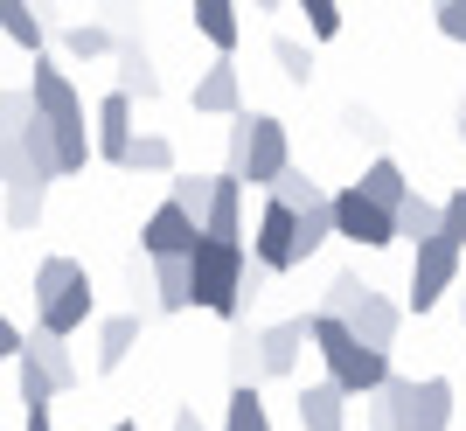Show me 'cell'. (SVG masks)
Returning a JSON list of instances; mask_svg holds the SVG:
<instances>
[{
    "instance_id": "obj_41",
    "label": "cell",
    "mask_w": 466,
    "mask_h": 431,
    "mask_svg": "<svg viewBox=\"0 0 466 431\" xmlns=\"http://www.w3.org/2000/svg\"><path fill=\"white\" fill-rule=\"evenodd\" d=\"M15 362H21V355H15ZM28 404H56V390H49V383H42L28 362H21V411H28Z\"/></svg>"
},
{
    "instance_id": "obj_11",
    "label": "cell",
    "mask_w": 466,
    "mask_h": 431,
    "mask_svg": "<svg viewBox=\"0 0 466 431\" xmlns=\"http://www.w3.org/2000/svg\"><path fill=\"white\" fill-rule=\"evenodd\" d=\"M258 265V272H292V209H279V202H265L258 209V230H251V251H244Z\"/></svg>"
},
{
    "instance_id": "obj_1",
    "label": "cell",
    "mask_w": 466,
    "mask_h": 431,
    "mask_svg": "<svg viewBox=\"0 0 466 431\" xmlns=\"http://www.w3.org/2000/svg\"><path fill=\"white\" fill-rule=\"evenodd\" d=\"M452 425V383L446 376H390L370 396V431H446Z\"/></svg>"
},
{
    "instance_id": "obj_38",
    "label": "cell",
    "mask_w": 466,
    "mask_h": 431,
    "mask_svg": "<svg viewBox=\"0 0 466 431\" xmlns=\"http://www.w3.org/2000/svg\"><path fill=\"white\" fill-rule=\"evenodd\" d=\"M272 56H279V70H286L292 84H307V77H313V49H299L292 35H279V42H272Z\"/></svg>"
},
{
    "instance_id": "obj_27",
    "label": "cell",
    "mask_w": 466,
    "mask_h": 431,
    "mask_svg": "<svg viewBox=\"0 0 466 431\" xmlns=\"http://www.w3.org/2000/svg\"><path fill=\"white\" fill-rule=\"evenodd\" d=\"M154 306L160 314H181V306H188V265H181V257H154Z\"/></svg>"
},
{
    "instance_id": "obj_8",
    "label": "cell",
    "mask_w": 466,
    "mask_h": 431,
    "mask_svg": "<svg viewBox=\"0 0 466 431\" xmlns=\"http://www.w3.org/2000/svg\"><path fill=\"white\" fill-rule=\"evenodd\" d=\"M328 216H334V236H349V244H370V251H383V244H397V230H390V216L376 209V202H362L355 188H341V195H328Z\"/></svg>"
},
{
    "instance_id": "obj_14",
    "label": "cell",
    "mask_w": 466,
    "mask_h": 431,
    "mask_svg": "<svg viewBox=\"0 0 466 431\" xmlns=\"http://www.w3.org/2000/svg\"><path fill=\"white\" fill-rule=\"evenodd\" d=\"M112 56H118V98H160V70L133 28H112Z\"/></svg>"
},
{
    "instance_id": "obj_29",
    "label": "cell",
    "mask_w": 466,
    "mask_h": 431,
    "mask_svg": "<svg viewBox=\"0 0 466 431\" xmlns=\"http://www.w3.org/2000/svg\"><path fill=\"white\" fill-rule=\"evenodd\" d=\"M334 236V216H328V202L320 209H307V216H292V265H307L320 244Z\"/></svg>"
},
{
    "instance_id": "obj_23",
    "label": "cell",
    "mask_w": 466,
    "mask_h": 431,
    "mask_svg": "<svg viewBox=\"0 0 466 431\" xmlns=\"http://www.w3.org/2000/svg\"><path fill=\"white\" fill-rule=\"evenodd\" d=\"M390 230L397 236H410V244H425V236H439V202H425L418 188H410L397 209H390Z\"/></svg>"
},
{
    "instance_id": "obj_33",
    "label": "cell",
    "mask_w": 466,
    "mask_h": 431,
    "mask_svg": "<svg viewBox=\"0 0 466 431\" xmlns=\"http://www.w3.org/2000/svg\"><path fill=\"white\" fill-rule=\"evenodd\" d=\"M209 181L216 175H175V181H167V202H175L188 223H202V209H209Z\"/></svg>"
},
{
    "instance_id": "obj_22",
    "label": "cell",
    "mask_w": 466,
    "mask_h": 431,
    "mask_svg": "<svg viewBox=\"0 0 466 431\" xmlns=\"http://www.w3.org/2000/svg\"><path fill=\"white\" fill-rule=\"evenodd\" d=\"M21 175L42 181V188L56 181V146H49V125H42V118H28V125H21Z\"/></svg>"
},
{
    "instance_id": "obj_3",
    "label": "cell",
    "mask_w": 466,
    "mask_h": 431,
    "mask_svg": "<svg viewBox=\"0 0 466 431\" xmlns=\"http://www.w3.org/2000/svg\"><path fill=\"white\" fill-rule=\"evenodd\" d=\"M188 265V306L216 320H237L244 314V244H209V236H195V251L181 257Z\"/></svg>"
},
{
    "instance_id": "obj_31",
    "label": "cell",
    "mask_w": 466,
    "mask_h": 431,
    "mask_svg": "<svg viewBox=\"0 0 466 431\" xmlns=\"http://www.w3.org/2000/svg\"><path fill=\"white\" fill-rule=\"evenodd\" d=\"M223 431H272V417H265V396H258V383L230 390V411H223Z\"/></svg>"
},
{
    "instance_id": "obj_26",
    "label": "cell",
    "mask_w": 466,
    "mask_h": 431,
    "mask_svg": "<svg viewBox=\"0 0 466 431\" xmlns=\"http://www.w3.org/2000/svg\"><path fill=\"white\" fill-rule=\"evenodd\" d=\"M195 28H202V35H209L223 56H230L237 35H244V28H237V7H230V0H195Z\"/></svg>"
},
{
    "instance_id": "obj_39",
    "label": "cell",
    "mask_w": 466,
    "mask_h": 431,
    "mask_svg": "<svg viewBox=\"0 0 466 431\" xmlns=\"http://www.w3.org/2000/svg\"><path fill=\"white\" fill-rule=\"evenodd\" d=\"M244 383H258V355H251V334H244V341H230V390H244Z\"/></svg>"
},
{
    "instance_id": "obj_17",
    "label": "cell",
    "mask_w": 466,
    "mask_h": 431,
    "mask_svg": "<svg viewBox=\"0 0 466 431\" xmlns=\"http://www.w3.org/2000/svg\"><path fill=\"white\" fill-rule=\"evenodd\" d=\"M195 112H216V118H237L244 112V91H237V63L216 56L202 77H195Z\"/></svg>"
},
{
    "instance_id": "obj_35",
    "label": "cell",
    "mask_w": 466,
    "mask_h": 431,
    "mask_svg": "<svg viewBox=\"0 0 466 431\" xmlns=\"http://www.w3.org/2000/svg\"><path fill=\"white\" fill-rule=\"evenodd\" d=\"M77 272H84L77 257H42V265H35V306H42L49 293H63V286H70Z\"/></svg>"
},
{
    "instance_id": "obj_16",
    "label": "cell",
    "mask_w": 466,
    "mask_h": 431,
    "mask_svg": "<svg viewBox=\"0 0 466 431\" xmlns=\"http://www.w3.org/2000/svg\"><path fill=\"white\" fill-rule=\"evenodd\" d=\"M21 362H28V369L42 376V383H49V390H77L84 376H77V362H70V348H63V341H49V334H21Z\"/></svg>"
},
{
    "instance_id": "obj_15",
    "label": "cell",
    "mask_w": 466,
    "mask_h": 431,
    "mask_svg": "<svg viewBox=\"0 0 466 431\" xmlns=\"http://www.w3.org/2000/svg\"><path fill=\"white\" fill-rule=\"evenodd\" d=\"M139 251L147 257H188L195 251V223L175 209V202H160V209L147 216V230H139Z\"/></svg>"
},
{
    "instance_id": "obj_32",
    "label": "cell",
    "mask_w": 466,
    "mask_h": 431,
    "mask_svg": "<svg viewBox=\"0 0 466 431\" xmlns=\"http://www.w3.org/2000/svg\"><path fill=\"white\" fill-rule=\"evenodd\" d=\"M63 49H70L77 63L112 56V28H105V21H70V28H63Z\"/></svg>"
},
{
    "instance_id": "obj_7",
    "label": "cell",
    "mask_w": 466,
    "mask_h": 431,
    "mask_svg": "<svg viewBox=\"0 0 466 431\" xmlns=\"http://www.w3.org/2000/svg\"><path fill=\"white\" fill-rule=\"evenodd\" d=\"M97 314V293H91V272H77L63 293H49L35 306V334H49V341H70V334L84 327V320Z\"/></svg>"
},
{
    "instance_id": "obj_36",
    "label": "cell",
    "mask_w": 466,
    "mask_h": 431,
    "mask_svg": "<svg viewBox=\"0 0 466 431\" xmlns=\"http://www.w3.org/2000/svg\"><path fill=\"white\" fill-rule=\"evenodd\" d=\"M299 15H307L313 42H334V35H341V7H334V0H299Z\"/></svg>"
},
{
    "instance_id": "obj_44",
    "label": "cell",
    "mask_w": 466,
    "mask_h": 431,
    "mask_svg": "<svg viewBox=\"0 0 466 431\" xmlns=\"http://www.w3.org/2000/svg\"><path fill=\"white\" fill-rule=\"evenodd\" d=\"M105 431H139V425H105Z\"/></svg>"
},
{
    "instance_id": "obj_45",
    "label": "cell",
    "mask_w": 466,
    "mask_h": 431,
    "mask_svg": "<svg viewBox=\"0 0 466 431\" xmlns=\"http://www.w3.org/2000/svg\"><path fill=\"white\" fill-rule=\"evenodd\" d=\"M460 139H466V118H460Z\"/></svg>"
},
{
    "instance_id": "obj_43",
    "label": "cell",
    "mask_w": 466,
    "mask_h": 431,
    "mask_svg": "<svg viewBox=\"0 0 466 431\" xmlns=\"http://www.w3.org/2000/svg\"><path fill=\"white\" fill-rule=\"evenodd\" d=\"M175 431H209V425H202L195 411H175Z\"/></svg>"
},
{
    "instance_id": "obj_6",
    "label": "cell",
    "mask_w": 466,
    "mask_h": 431,
    "mask_svg": "<svg viewBox=\"0 0 466 431\" xmlns=\"http://www.w3.org/2000/svg\"><path fill=\"white\" fill-rule=\"evenodd\" d=\"M28 112H35L42 125H70V118H84L77 84H70V70H63L56 56H35V70H28Z\"/></svg>"
},
{
    "instance_id": "obj_24",
    "label": "cell",
    "mask_w": 466,
    "mask_h": 431,
    "mask_svg": "<svg viewBox=\"0 0 466 431\" xmlns=\"http://www.w3.org/2000/svg\"><path fill=\"white\" fill-rule=\"evenodd\" d=\"M126 167H133V175H175V139L167 133H133Z\"/></svg>"
},
{
    "instance_id": "obj_13",
    "label": "cell",
    "mask_w": 466,
    "mask_h": 431,
    "mask_svg": "<svg viewBox=\"0 0 466 431\" xmlns=\"http://www.w3.org/2000/svg\"><path fill=\"white\" fill-rule=\"evenodd\" d=\"M341 327H349L370 355H390V341H397V327H404V306H397V299H383V293L370 286V293H362V306H355Z\"/></svg>"
},
{
    "instance_id": "obj_10",
    "label": "cell",
    "mask_w": 466,
    "mask_h": 431,
    "mask_svg": "<svg viewBox=\"0 0 466 431\" xmlns=\"http://www.w3.org/2000/svg\"><path fill=\"white\" fill-rule=\"evenodd\" d=\"M195 236H209V244H244V181L237 175L209 181V209H202Z\"/></svg>"
},
{
    "instance_id": "obj_20",
    "label": "cell",
    "mask_w": 466,
    "mask_h": 431,
    "mask_svg": "<svg viewBox=\"0 0 466 431\" xmlns=\"http://www.w3.org/2000/svg\"><path fill=\"white\" fill-rule=\"evenodd\" d=\"M355 195H362V202H376V209H397V202H404L410 195V181H404V167H397V160H390V154H376L370 160V167H362V181H355Z\"/></svg>"
},
{
    "instance_id": "obj_30",
    "label": "cell",
    "mask_w": 466,
    "mask_h": 431,
    "mask_svg": "<svg viewBox=\"0 0 466 431\" xmlns=\"http://www.w3.org/2000/svg\"><path fill=\"white\" fill-rule=\"evenodd\" d=\"M42 202H49L42 181H7V230H35V223H42Z\"/></svg>"
},
{
    "instance_id": "obj_40",
    "label": "cell",
    "mask_w": 466,
    "mask_h": 431,
    "mask_svg": "<svg viewBox=\"0 0 466 431\" xmlns=\"http://www.w3.org/2000/svg\"><path fill=\"white\" fill-rule=\"evenodd\" d=\"M431 21H439V35H446V42H466V0H439Z\"/></svg>"
},
{
    "instance_id": "obj_19",
    "label": "cell",
    "mask_w": 466,
    "mask_h": 431,
    "mask_svg": "<svg viewBox=\"0 0 466 431\" xmlns=\"http://www.w3.org/2000/svg\"><path fill=\"white\" fill-rule=\"evenodd\" d=\"M299 431H349V396L334 383H307L299 390Z\"/></svg>"
},
{
    "instance_id": "obj_34",
    "label": "cell",
    "mask_w": 466,
    "mask_h": 431,
    "mask_svg": "<svg viewBox=\"0 0 466 431\" xmlns=\"http://www.w3.org/2000/svg\"><path fill=\"white\" fill-rule=\"evenodd\" d=\"M362 293H370V286L341 272V278H334V286H328V299H320V314H328V320H349L355 306H362Z\"/></svg>"
},
{
    "instance_id": "obj_21",
    "label": "cell",
    "mask_w": 466,
    "mask_h": 431,
    "mask_svg": "<svg viewBox=\"0 0 466 431\" xmlns=\"http://www.w3.org/2000/svg\"><path fill=\"white\" fill-rule=\"evenodd\" d=\"M49 146H56V181L91 167V125H84V118H70V125H49Z\"/></svg>"
},
{
    "instance_id": "obj_2",
    "label": "cell",
    "mask_w": 466,
    "mask_h": 431,
    "mask_svg": "<svg viewBox=\"0 0 466 431\" xmlns=\"http://www.w3.org/2000/svg\"><path fill=\"white\" fill-rule=\"evenodd\" d=\"M307 341L320 348V362H328L320 383H334L341 396H376L390 376H397V369H390V355H370L341 320H328V314H307Z\"/></svg>"
},
{
    "instance_id": "obj_5",
    "label": "cell",
    "mask_w": 466,
    "mask_h": 431,
    "mask_svg": "<svg viewBox=\"0 0 466 431\" xmlns=\"http://www.w3.org/2000/svg\"><path fill=\"white\" fill-rule=\"evenodd\" d=\"M460 278V251H452L446 236H425L418 244V257H410V314L425 320L439 299H446V286Z\"/></svg>"
},
{
    "instance_id": "obj_12",
    "label": "cell",
    "mask_w": 466,
    "mask_h": 431,
    "mask_svg": "<svg viewBox=\"0 0 466 431\" xmlns=\"http://www.w3.org/2000/svg\"><path fill=\"white\" fill-rule=\"evenodd\" d=\"M299 348H307V314H299V320H272V327L251 334L258 376H292V369H299Z\"/></svg>"
},
{
    "instance_id": "obj_28",
    "label": "cell",
    "mask_w": 466,
    "mask_h": 431,
    "mask_svg": "<svg viewBox=\"0 0 466 431\" xmlns=\"http://www.w3.org/2000/svg\"><path fill=\"white\" fill-rule=\"evenodd\" d=\"M272 202H279V209H292V216H307V209H320V202H328V195H320V181H313V175H299V167H286V175L272 181Z\"/></svg>"
},
{
    "instance_id": "obj_4",
    "label": "cell",
    "mask_w": 466,
    "mask_h": 431,
    "mask_svg": "<svg viewBox=\"0 0 466 431\" xmlns=\"http://www.w3.org/2000/svg\"><path fill=\"white\" fill-rule=\"evenodd\" d=\"M286 167H292L286 118H272V112H237L230 118V167H223V175L251 181V188H272Z\"/></svg>"
},
{
    "instance_id": "obj_18",
    "label": "cell",
    "mask_w": 466,
    "mask_h": 431,
    "mask_svg": "<svg viewBox=\"0 0 466 431\" xmlns=\"http://www.w3.org/2000/svg\"><path fill=\"white\" fill-rule=\"evenodd\" d=\"M139 327H147V314H112L105 327H97V355H91V369H97V376L126 369V355L139 348Z\"/></svg>"
},
{
    "instance_id": "obj_9",
    "label": "cell",
    "mask_w": 466,
    "mask_h": 431,
    "mask_svg": "<svg viewBox=\"0 0 466 431\" xmlns=\"http://www.w3.org/2000/svg\"><path fill=\"white\" fill-rule=\"evenodd\" d=\"M126 146H133V98L105 91V98H97V112H91V160L126 167Z\"/></svg>"
},
{
    "instance_id": "obj_25",
    "label": "cell",
    "mask_w": 466,
    "mask_h": 431,
    "mask_svg": "<svg viewBox=\"0 0 466 431\" xmlns=\"http://www.w3.org/2000/svg\"><path fill=\"white\" fill-rule=\"evenodd\" d=\"M0 35H7V42H21L28 56H42L49 28H42V15H35V7H21V0H0Z\"/></svg>"
},
{
    "instance_id": "obj_37",
    "label": "cell",
    "mask_w": 466,
    "mask_h": 431,
    "mask_svg": "<svg viewBox=\"0 0 466 431\" xmlns=\"http://www.w3.org/2000/svg\"><path fill=\"white\" fill-rule=\"evenodd\" d=\"M439 236H446L452 251H466V188H460V195H446V202H439Z\"/></svg>"
},
{
    "instance_id": "obj_42",
    "label": "cell",
    "mask_w": 466,
    "mask_h": 431,
    "mask_svg": "<svg viewBox=\"0 0 466 431\" xmlns=\"http://www.w3.org/2000/svg\"><path fill=\"white\" fill-rule=\"evenodd\" d=\"M15 355H21V327L0 314V362H15Z\"/></svg>"
}]
</instances>
